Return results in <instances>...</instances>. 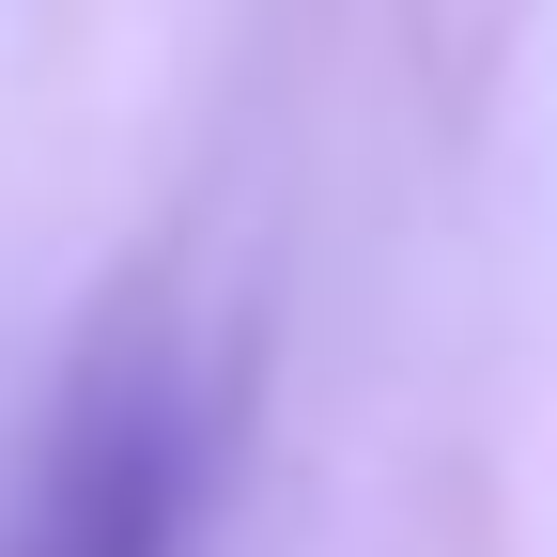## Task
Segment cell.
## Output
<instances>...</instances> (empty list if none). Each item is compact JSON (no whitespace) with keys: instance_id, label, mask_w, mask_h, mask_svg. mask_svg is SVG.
<instances>
[{"instance_id":"obj_1","label":"cell","mask_w":557,"mask_h":557,"mask_svg":"<svg viewBox=\"0 0 557 557\" xmlns=\"http://www.w3.org/2000/svg\"><path fill=\"white\" fill-rule=\"evenodd\" d=\"M171 542H186V403L156 357H94L0 557H171Z\"/></svg>"}]
</instances>
